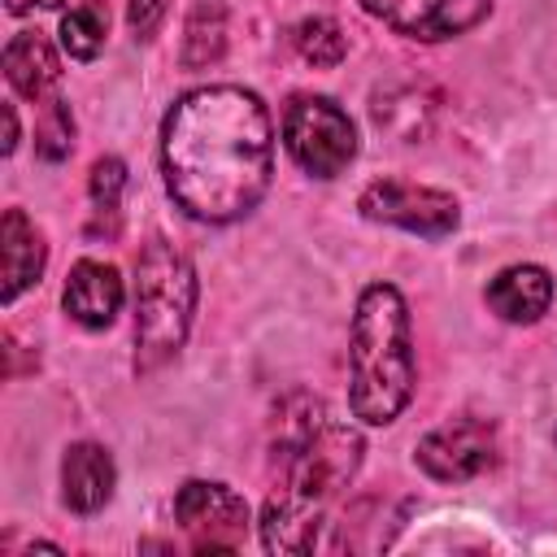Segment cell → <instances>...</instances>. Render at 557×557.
<instances>
[{
    "mask_svg": "<svg viewBox=\"0 0 557 557\" xmlns=\"http://www.w3.org/2000/svg\"><path fill=\"white\" fill-rule=\"evenodd\" d=\"M122 300H126L122 274H117L109 261H91V257H83V261L70 265L61 305H65V313H70L78 326H87V331L109 326V322L117 318Z\"/></svg>",
    "mask_w": 557,
    "mask_h": 557,
    "instance_id": "8fae6325",
    "label": "cell"
},
{
    "mask_svg": "<svg viewBox=\"0 0 557 557\" xmlns=\"http://www.w3.org/2000/svg\"><path fill=\"white\" fill-rule=\"evenodd\" d=\"M418 466L440 483H466L496 466V426L487 418H453L413 448Z\"/></svg>",
    "mask_w": 557,
    "mask_h": 557,
    "instance_id": "ba28073f",
    "label": "cell"
},
{
    "mask_svg": "<svg viewBox=\"0 0 557 557\" xmlns=\"http://www.w3.org/2000/svg\"><path fill=\"white\" fill-rule=\"evenodd\" d=\"M361 453H366L361 435L348 422L331 418L322 400H309V396L283 400L274 457L283 466L287 487L318 496V500H331L361 470Z\"/></svg>",
    "mask_w": 557,
    "mask_h": 557,
    "instance_id": "277c9868",
    "label": "cell"
},
{
    "mask_svg": "<svg viewBox=\"0 0 557 557\" xmlns=\"http://www.w3.org/2000/svg\"><path fill=\"white\" fill-rule=\"evenodd\" d=\"M0 257H4V287H0V300L13 305L26 287L39 283L44 265H48V244L39 235V226L22 213V209H4V222H0Z\"/></svg>",
    "mask_w": 557,
    "mask_h": 557,
    "instance_id": "4fadbf2b",
    "label": "cell"
},
{
    "mask_svg": "<svg viewBox=\"0 0 557 557\" xmlns=\"http://www.w3.org/2000/svg\"><path fill=\"white\" fill-rule=\"evenodd\" d=\"M361 9L405 39L440 44L474 30L492 13V0H361Z\"/></svg>",
    "mask_w": 557,
    "mask_h": 557,
    "instance_id": "30bf717a",
    "label": "cell"
},
{
    "mask_svg": "<svg viewBox=\"0 0 557 557\" xmlns=\"http://www.w3.org/2000/svg\"><path fill=\"white\" fill-rule=\"evenodd\" d=\"M296 52H300L309 65L331 70V65H339V61L348 57V39H344V30H339L335 17H305V22L296 26Z\"/></svg>",
    "mask_w": 557,
    "mask_h": 557,
    "instance_id": "ac0fdd59",
    "label": "cell"
},
{
    "mask_svg": "<svg viewBox=\"0 0 557 557\" xmlns=\"http://www.w3.org/2000/svg\"><path fill=\"white\" fill-rule=\"evenodd\" d=\"M331 531H335V522L326 518V500H318V496H305L283 483L265 500L261 544L270 553H335V548H344V540Z\"/></svg>",
    "mask_w": 557,
    "mask_h": 557,
    "instance_id": "9c48e42d",
    "label": "cell"
},
{
    "mask_svg": "<svg viewBox=\"0 0 557 557\" xmlns=\"http://www.w3.org/2000/svg\"><path fill=\"white\" fill-rule=\"evenodd\" d=\"M196 270L170 239H148L135 257V370L152 374L178 357L196 318Z\"/></svg>",
    "mask_w": 557,
    "mask_h": 557,
    "instance_id": "3957f363",
    "label": "cell"
},
{
    "mask_svg": "<svg viewBox=\"0 0 557 557\" xmlns=\"http://www.w3.org/2000/svg\"><path fill=\"white\" fill-rule=\"evenodd\" d=\"M222 52H226V4L196 0V9L187 13V30H183V65L205 70L222 61Z\"/></svg>",
    "mask_w": 557,
    "mask_h": 557,
    "instance_id": "2e32d148",
    "label": "cell"
},
{
    "mask_svg": "<svg viewBox=\"0 0 557 557\" xmlns=\"http://www.w3.org/2000/svg\"><path fill=\"white\" fill-rule=\"evenodd\" d=\"M61 0H4V9L13 13V17H22V13H30V9H57Z\"/></svg>",
    "mask_w": 557,
    "mask_h": 557,
    "instance_id": "7402d4cb",
    "label": "cell"
},
{
    "mask_svg": "<svg viewBox=\"0 0 557 557\" xmlns=\"http://www.w3.org/2000/svg\"><path fill=\"white\" fill-rule=\"evenodd\" d=\"M418 383L409 305L392 283H370L357 296L348 326V409L366 426L400 418Z\"/></svg>",
    "mask_w": 557,
    "mask_h": 557,
    "instance_id": "7a4b0ae2",
    "label": "cell"
},
{
    "mask_svg": "<svg viewBox=\"0 0 557 557\" xmlns=\"http://www.w3.org/2000/svg\"><path fill=\"white\" fill-rule=\"evenodd\" d=\"M283 144L305 174L335 178L357 157V126L331 96L300 91L283 109Z\"/></svg>",
    "mask_w": 557,
    "mask_h": 557,
    "instance_id": "5b68a950",
    "label": "cell"
},
{
    "mask_svg": "<svg viewBox=\"0 0 557 557\" xmlns=\"http://www.w3.org/2000/svg\"><path fill=\"white\" fill-rule=\"evenodd\" d=\"M357 209L370 222H387V226H400V231L422 235V239H444L461 222V209L448 191L418 187V183H405V178H374L357 196Z\"/></svg>",
    "mask_w": 557,
    "mask_h": 557,
    "instance_id": "8992f818",
    "label": "cell"
},
{
    "mask_svg": "<svg viewBox=\"0 0 557 557\" xmlns=\"http://www.w3.org/2000/svg\"><path fill=\"white\" fill-rule=\"evenodd\" d=\"M161 170L174 205L196 222L252 213L274 174L265 100L235 83L183 91L161 122Z\"/></svg>",
    "mask_w": 557,
    "mask_h": 557,
    "instance_id": "6da1fadb",
    "label": "cell"
},
{
    "mask_svg": "<svg viewBox=\"0 0 557 557\" xmlns=\"http://www.w3.org/2000/svg\"><path fill=\"white\" fill-rule=\"evenodd\" d=\"M104 35H109V9L100 0H83L70 13H61V48L74 61H91L104 48Z\"/></svg>",
    "mask_w": 557,
    "mask_h": 557,
    "instance_id": "e0dca14e",
    "label": "cell"
},
{
    "mask_svg": "<svg viewBox=\"0 0 557 557\" xmlns=\"http://www.w3.org/2000/svg\"><path fill=\"white\" fill-rule=\"evenodd\" d=\"M4 78L26 100H44L57 87L61 61H57V48L48 44L44 30H17L4 44Z\"/></svg>",
    "mask_w": 557,
    "mask_h": 557,
    "instance_id": "9a60e30c",
    "label": "cell"
},
{
    "mask_svg": "<svg viewBox=\"0 0 557 557\" xmlns=\"http://www.w3.org/2000/svg\"><path fill=\"white\" fill-rule=\"evenodd\" d=\"M17 148V113H13V104H4V152H13Z\"/></svg>",
    "mask_w": 557,
    "mask_h": 557,
    "instance_id": "603a6c76",
    "label": "cell"
},
{
    "mask_svg": "<svg viewBox=\"0 0 557 557\" xmlns=\"http://www.w3.org/2000/svg\"><path fill=\"white\" fill-rule=\"evenodd\" d=\"M165 4H170V0H131V4H126V22H131L135 39H152V35H157V26H161V17H165Z\"/></svg>",
    "mask_w": 557,
    "mask_h": 557,
    "instance_id": "44dd1931",
    "label": "cell"
},
{
    "mask_svg": "<svg viewBox=\"0 0 557 557\" xmlns=\"http://www.w3.org/2000/svg\"><path fill=\"white\" fill-rule=\"evenodd\" d=\"M122 187H126V165L117 157H100L91 165V178H87V191H91L96 209L100 213H113L117 200H122Z\"/></svg>",
    "mask_w": 557,
    "mask_h": 557,
    "instance_id": "ffe728a7",
    "label": "cell"
},
{
    "mask_svg": "<svg viewBox=\"0 0 557 557\" xmlns=\"http://www.w3.org/2000/svg\"><path fill=\"white\" fill-rule=\"evenodd\" d=\"M174 522L191 535L196 553H235L248 535V500L226 483L187 479L174 496Z\"/></svg>",
    "mask_w": 557,
    "mask_h": 557,
    "instance_id": "52a82bcc",
    "label": "cell"
},
{
    "mask_svg": "<svg viewBox=\"0 0 557 557\" xmlns=\"http://www.w3.org/2000/svg\"><path fill=\"white\" fill-rule=\"evenodd\" d=\"M74 148V113L61 96H48L35 117V152L44 161H65Z\"/></svg>",
    "mask_w": 557,
    "mask_h": 557,
    "instance_id": "d6986e66",
    "label": "cell"
},
{
    "mask_svg": "<svg viewBox=\"0 0 557 557\" xmlns=\"http://www.w3.org/2000/svg\"><path fill=\"white\" fill-rule=\"evenodd\" d=\"M487 305L496 318L505 322H540L553 305V274L544 265H505L492 283H487Z\"/></svg>",
    "mask_w": 557,
    "mask_h": 557,
    "instance_id": "5bb4252c",
    "label": "cell"
},
{
    "mask_svg": "<svg viewBox=\"0 0 557 557\" xmlns=\"http://www.w3.org/2000/svg\"><path fill=\"white\" fill-rule=\"evenodd\" d=\"M113 483H117V466L109 457V448L91 444V440H78L65 448L61 457V496L74 513H100L113 496Z\"/></svg>",
    "mask_w": 557,
    "mask_h": 557,
    "instance_id": "7c38bea8",
    "label": "cell"
}]
</instances>
